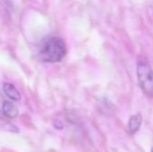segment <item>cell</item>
Wrapping results in <instances>:
<instances>
[{"instance_id": "1", "label": "cell", "mask_w": 153, "mask_h": 152, "mask_svg": "<svg viewBox=\"0 0 153 152\" xmlns=\"http://www.w3.org/2000/svg\"><path fill=\"white\" fill-rule=\"evenodd\" d=\"M67 53V47L64 40L53 37L45 42L40 52V56L46 63H57L61 62Z\"/></svg>"}, {"instance_id": "2", "label": "cell", "mask_w": 153, "mask_h": 152, "mask_svg": "<svg viewBox=\"0 0 153 152\" xmlns=\"http://www.w3.org/2000/svg\"><path fill=\"white\" fill-rule=\"evenodd\" d=\"M137 82L142 92L148 98H153V69L146 57H139L137 62Z\"/></svg>"}, {"instance_id": "3", "label": "cell", "mask_w": 153, "mask_h": 152, "mask_svg": "<svg viewBox=\"0 0 153 152\" xmlns=\"http://www.w3.org/2000/svg\"><path fill=\"white\" fill-rule=\"evenodd\" d=\"M143 122V117L140 113L132 115L128 120V124H127V130L130 134H134L139 131L140 127Z\"/></svg>"}, {"instance_id": "4", "label": "cell", "mask_w": 153, "mask_h": 152, "mask_svg": "<svg viewBox=\"0 0 153 152\" xmlns=\"http://www.w3.org/2000/svg\"><path fill=\"white\" fill-rule=\"evenodd\" d=\"M3 92L10 99L14 100V101H18L21 99V95L19 93V91L17 90V87L15 85H13L12 83L5 82L3 85Z\"/></svg>"}, {"instance_id": "5", "label": "cell", "mask_w": 153, "mask_h": 152, "mask_svg": "<svg viewBox=\"0 0 153 152\" xmlns=\"http://www.w3.org/2000/svg\"><path fill=\"white\" fill-rule=\"evenodd\" d=\"M2 113L8 118H16L19 115L18 108L10 101H4L2 103Z\"/></svg>"}, {"instance_id": "6", "label": "cell", "mask_w": 153, "mask_h": 152, "mask_svg": "<svg viewBox=\"0 0 153 152\" xmlns=\"http://www.w3.org/2000/svg\"><path fill=\"white\" fill-rule=\"evenodd\" d=\"M151 152H153V144H152V147H151Z\"/></svg>"}, {"instance_id": "7", "label": "cell", "mask_w": 153, "mask_h": 152, "mask_svg": "<svg viewBox=\"0 0 153 152\" xmlns=\"http://www.w3.org/2000/svg\"><path fill=\"white\" fill-rule=\"evenodd\" d=\"M152 10H153V3H152Z\"/></svg>"}]
</instances>
